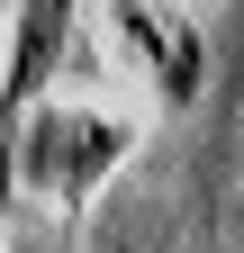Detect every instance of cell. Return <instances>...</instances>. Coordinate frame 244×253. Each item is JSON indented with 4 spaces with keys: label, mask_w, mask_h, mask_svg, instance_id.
<instances>
[{
    "label": "cell",
    "mask_w": 244,
    "mask_h": 253,
    "mask_svg": "<svg viewBox=\"0 0 244 253\" xmlns=\"http://www.w3.org/2000/svg\"><path fill=\"white\" fill-rule=\"evenodd\" d=\"M109 18H118V45H127L145 73H154V90L181 109L199 90V37H190V18L154 9V0H109Z\"/></svg>",
    "instance_id": "obj_3"
},
{
    "label": "cell",
    "mask_w": 244,
    "mask_h": 253,
    "mask_svg": "<svg viewBox=\"0 0 244 253\" xmlns=\"http://www.w3.org/2000/svg\"><path fill=\"white\" fill-rule=\"evenodd\" d=\"M64 18H73V0H18V45H9V82H0V199H9V145H18V118L27 100H37V82H45V63L64 54Z\"/></svg>",
    "instance_id": "obj_2"
},
{
    "label": "cell",
    "mask_w": 244,
    "mask_h": 253,
    "mask_svg": "<svg viewBox=\"0 0 244 253\" xmlns=\"http://www.w3.org/2000/svg\"><path fill=\"white\" fill-rule=\"evenodd\" d=\"M118 154H127V126L100 118V109H73V100H45L37 118H18V145L9 163H27V181L54 190V199H81Z\"/></svg>",
    "instance_id": "obj_1"
},
{
    "label": "cell",
    "mask_w": 244,
    "mask_h": 253,
    "mask_svg": "<svg viewBox=\"0 0 244 253\" xmlns=\"http://www.w3.org/2000/svg\"><path fill=\"white\" fill-rule=\"evenodd\" d=\"M118 253H136V244H118Z\"/></svg>",
    "instance_id": "obj_4"
}]
</instances>
